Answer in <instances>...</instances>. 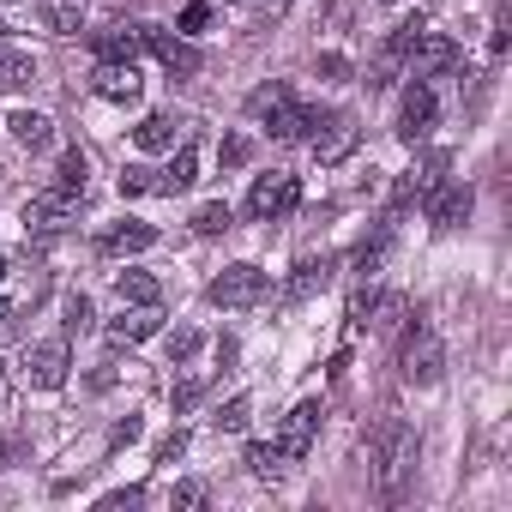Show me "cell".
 Returning <instances> with one entry per match:
<instances>
[{
  "label": "cell",
  "mask_w": 512,
  "mask_h": 512,
  "mask_svg": "<svg viewBox=\"0 0 512 512\" xmlns=\"http://www.w3.org/2000/svg\"><path fill=\"white\" fill-rule=\"evenodd\" d=\"M326 127V109H314V103H284L278 115H272V139H284V145H302V139H314Z\"/></svg>",
  "instance_id": "13"
},
{
  "label": "cell",
  "mask_w": 512,
  "mask_h": 512,
  "mask_svg": "<svg viewBox=\"0 0 512 512\" xmlns=\"http://www.w3.org/2000/svg\"><path fill=\"white\" fill-rule=\"evenodd\" d=\"M43 25L55 37H79L85 31V0H43Z\"/></svg>",
  "instance_id": "20"
},
{
  "label": "cell",
  "mask_w": 512,
  "mask_h": 512,
  "mask_svg": "<svg viewBox=\"0 0 512 512\" xmlns=\"http://www.w3.org/2000/svg\"><path fill=\"white\" fill-rule=\"evenodd\" d=\"M181 452H187V428H175V434H169V440L157 446V464H175Z\"/></svg>",
  "instance_id": "41"
},
{
  "label": "cell",
  "mask_w": 512,
  "mask_h": 512,
  "mask_svg": "<svg viewBox=\"0 0 512 512\" xmlns=\"http://www.w3.org/2000/svg\"><path fill=\"white\" fill-rule=\"evenodd\" d=\"M247 470L260 476V482H278V476L290 470V458L278 452V440H253V446H247Z\"/></svg>",
  "instance_id": "23"
},
{
  "label": "cell",
  "mask_w": 512,
  "mask_h": 512,
  "mask_svg": "<svg viewBox=\"0 0 512 512\" xmlns=\"http://www.w3.org/2000/svg\"><path fill=\"white\" fill-rule=\"evenodd\" d=\"M0 37H7V25H0Z\"/></svg>",
  "instance_id": "48"
},
{
  "label": "cell",
  "mask_w": 512,
  "mask_h": 512,
  "mask_svg": "<svg viewBox=\"0 0 512 512\" xmlns=\"http://www.w3.org/2000/svg\"><path fill=\"white\" fill-rule=\"evenodd\" d=\"M7 326H13V308H7V302H0V332H7Z\"/></svg>",
  "instance_id": "45"
},
{
  "label": "cell",
  "mask_w": 512,
  "mask_h": 512,
  "mask_svg": "<svg viewBox=\"0 0 512 512\" xmlns=\"http://www.w3.org/2000/svg\"><path fill=\"white\" fill-rule=\"evenodd\" d=\"M13 458H19V440H7V434H0V470H13Z\"/></svg>",
  "instance_id": "44"
},
{
  "label": "cell",
  "mask_w": 512,
  "mask_h": 512,
  "mask_svg": "<svg viewBox=\"0 0 512 512\" xmlns=\"http://www.w3.org/2000/svg\"><path fill=\"white\" fill-rule=\"evenodd\" d=\"M398 368H404V380H410V386H434V380L446 374V344L422 326V332H410V338H404Z\"/></svg>",
  "instance_id": "5"
},
{
  "label": "cell",
  "mask_w": 512,
  "mask_h": 512,
  "mask_svg": "<svg viewBox=\"0 0 512 512\" xmlns=\"http://www.w3.org/2000/svg\"><path fill=\"white\" fill-rule=\"evenodd\" d=\"M91 85H97V97H103V103H139V91H145L139 61H97Z\"/></svg>",
  "instance_id": "10"
},
{
  "label": "cell",
  "mask_w": 512,
  "mask_h": 512,
  "mask_svg": "<svg viewBox=\"0 0 512 512\" xmlns=\"http://www.w3.org/2000/svg\"><path fill=\"white\" fill-rule=\"evenodd\" d=\"M139 193H163V169H121V199H139Z\"/></svg>",
  "instance_id": "28"
},
{
  "label": "cell",
  "mask_w": 512,
  "mask_h": 512,
  "mask_svg": "<svg viewBox=\"0 0 512 512\" xmlns=\"http://www.w3.org/2000/svg\"><path fill=\"white\" fill-rule=\"evenodd\" d=\"M139 49H145L139 25H115V31L97 37V61H139Z\"/></svg>",
  "instance_id": "18"
},
{
  "label": "cell",
  "mask_w": 512,
  "mask_h": 512,
  "mask_svg": "<svg viewBox=\"0 0 512 512\" xmlns=\"http://www.w3.org/2000/svg\"><path fill=\"white\" fill-rule=\"evenodd\" d=\"M103 253H109V260H121V253H145V247H157V229L151 223H115V229H103V241H97Z\"/></svg>",
  "instance_id": "16"
},
{
  "label": "cell",
  "mask_w": 512,
  "mask_h": 512,
  "mask_svg": "<svg viewBox=\"0 0 512 512\" xmlns=\"http://www.w3.org/2000/svg\"><path fill=\"white\" fill-rule=\"evenodd\" d=\"M67 338H43V344H31V386H43V392H55V386H67Z\"/></svg>",
  "instance_id": "14"
},
{
  "label": "cell",
  "mask_w": 512,
  "mask_h": 512,
  "mask_svg": "<svg viewBox=\"0 0 512 512\" xmlns=\"http://www.w3.org/2000/svg\"><path fill=\"white\" fill-rule=\"evenodd\" d=\"M37 79V61L25 55V49H7L0 43V91H25Z\"/></svg>",
  "instance_id": "22"
},
{
  "label": "cell",
  "mask_w": 512,
  "mask_h": 512,
  "mask_svg": "<svg viewBox=\"0 0 512 512\" xmlns=\"http://www.w3.org/2000/svg\"><path fill=\"white\" fill-rule=\"evenodd\" d=\"M55 187H67V193H85V187H91V157H85L79 145L61 151V163H55Z\"/></svg>",
  "instance_id": "24"
},
{
  "label": "cell",
  "mask_w": 512,
  "mask_h": 512,
  "mask_svg": "<svg viewBox=\"0 0 512 512\" xmlns=\"http://www.w3.org/2000/svg\"><path fill=\"white\" fill-rule=\"evenodd\" d=\"M115 374H121V362H97V374H91V386L103 392V386H115Z\"/></svg>",
  "instance_id": "43"
},
{
  "label": "cell",
  "mask_w": 512,
  "mask_h": 512,
  "mask_svg": "<svg viewBox=\"0 0 512 512\" xmlns=\"http://www.w3.org/2000/svg\"><path fill=\"white\" fill-rule=\"evenodd\" d=\"M199 31H211V7H205V0L181 7V37H199Z\"/></svg>",
  "instance_id": "35"
},
{
  "label": "cell",
  "mask_w": 512,
  "mask_h": 512,
  "mask_svg": "<svg viewBox=\"0 0 512 512\" xmlns=\"http://www.w3.org/2000/svg\"><path fill=\"white\" fill-rule=\"evenodd\" d=\"M79 205H85V193H67V187H43L31 205H25V229H37V235H61L73 217H79Z\"/></svg>",
  "instance_id": "4"
},
{
  "label": "cell",
  "mask_w": 512,
  "mask_h": 512,
  "mask_svg": "<svg viewBox=\"0 0 512 512\" xmlns=\"http://www.w3.org/2000/svg\"><path fill=\"white\" fill-rule=\"evenodd\" d=\"M446 67H458V43H452L446 31H428V25H422V37L410 43V79H434V73H446Z\"/></svg>",
  "instance_id": "8"
},
{
  "label": "cell",
  "mask_w": 512,
  "mask_h": 512,
  "mask_svg": "<svg viewBox=\"0 0 512 512\" xmlns=\"http://www.w3.org/2000/svg\"><path fill=\"white\" fill-rule=\"evenodd\" d=\"M368 458H374V482L386 500L404 494V482L416 476V428L404 416H386L374 434H368Z\"/></svg>",
  "instance_id": "1"
},
{
  "label": "cell",
  "mask_w": 512,
  "mask_h": 512,
  "mask_svg": "<svg viewBox=\"0 0 512 512\" xmlns=\"http://www.w3.org/2000/svg\"><path fill=\"white\" fill-rule=\"evenodd\" d=\"M133 440H139V416H127V422L109 428V452H121V446H133Z\"/></svg>",
  "instance_id": "38"
},
{
  "label": "cell",
  "mask_w": 512,
  "mask_h": 512,
  "mask_svg": "<svg viewBox=\"0 0 512 512\" xmlns=\"http://www.w3.org/2000/svg\"><path fill=\"white\" fill-rule=\"evenodd\" d=\"M217 157H223V169H247V163H253V139H247V133H229Z\"/></svg>",
  "instance_id": "31"
},
{
  "label": "cell",
  "mask_w": 512,
  "mask_h": 512,
  "mask_svg": "<svg viewBox=\"0 0 512 512\" xmlns=\"http://www.w3.org/2000/svg\"><path fill=\"white\" fill-rule=\"evenodd\" d=\"M157 332H163V314H157V308L121 302V320H109V338H115V344H145V338H157Z\"/></svg>",
  "instance_id": "15"
},
{
  "label": "cell",
  "mask_w": 512,
  "mask_h": 512,
  "mask_svg": "<svg viewBox=\"0 0 512 512\" xmlns=\"http://www.w3.org/2000/svg\"><path fill=\"white\" fill-rule=\"evenodd\" d=\"M115 296L133 302V308H157V302H163V284H157L151 272H121V278H115Z\"/></svg>",
  "instance_id": "21"
},
{
  "label": "cell",
  "mask_w": 512,
  "mask_h": 512,
  "mask_svg": "<svg viewBox=\"0 0 512 512\" xmlns=\"http://www.w3.org/2000/svg\"><path fill=\"white\" fill-rule=\"evenodd\" d=\"M229 223H235V211H229L223 199H205V205L193 211V229H199V235H223Z\"/></svg>",
  "instance_id": "29"
},
{
  "label": "cell",
  "mask_w": 512,
  "mask_h": 512,
  "mask_svg": "<svg viewBox=\"0 0 512 512\" xmlns=\"http://www.w3.org/2000/svg\"><path fill=\"white\" fill-rule=\"evenodd\" d=\"M284 103H290V85H278V79H272V85H260V91L247 97V115H253V121H266V115H278Z\"/></svg>",
  "instance_id": "27"
},
{
  "label": "cell",
  "mask_w": 512,
  "mask_h": 512,
  "mask_svg": "<svg viewBox=\"0 0 512 512\" xmlns=\"http://www.w3.org/2000/svg\"><path fill=\"white\" fill-rule=\"evenodd\" d=\"M380 260H386V235H374V241H362V247H356V272H362V278H374V272H380Z\"/></svg>",
  "instance_id": "32"
},
{
  "label": "cell",
  "mask_w": 512,
  "mask_h": 512,
  "mask_svg": "<svg viewBox=\"0 0 512 512\" xmlns=\"http://www.w3.org/2000/svg\"><path fill=\"white\" fill-rule=\"evenodd\" d=\"M91 320H97V314H91V302H85V296H73V302H67V332H85Z\"/></svg>",
  "instance_id": "37"
},
{
  "label": "cell",
  "mask_w": 512,
  "mask_h": 512,
  "mask_svg": "<svg viewBox=\"0 0 512 512\" xmlns=\"http://www.w3.org/2000/svg\"><path fill=\"white\" fill-rule=\"evenodd\" d=\"M428 133H434V91H428V79H410L404 103H398V139L404 145H428Z\"/></svg>",
  "instance_id": "6"
},
{
  "label": "cell",
  "mask_w": 512,
  "mask_h": 512,
  "mask_svg": "<svg viewBox=\"0 0 512 512\" xmlns=\"http://www.w3.org/2000/svg\"><path fill=\"white\" fill-rule=\"evenodd\" d=\"M247 416H253V398L241 392V398H229V404H223L211 422H217V434H241V428H247Z\"/></svg>",
  "instance_id": "30"
},
{
  "label": "cell",
  "mask_w": 512,
  "mask_h": 512,
  "mask_svg": "<svg viewBox=\"0 0 512 512\" xmlns=\"http://www.w3.org/2000/svg\"><path fill=\"white\" fill-rule=\"evenodd\" d=\"M374 302H380L374 290H356V296H350V332H368V320H374Z\"/></svg>",
  "instance_id": "33"
},
{
  "label": "cell",
  "mask_w": 512,
  "mask_h": 512,
  "mask_svg": "<svg viewBox=\"0 0 512 512\" xmlns=\"http://www.w3.org/2000/svg\"><path fill=\"white\" fill-rule=\"evenodd\" d=\"M0 380H7V362H0Z\"/></svg>",
  "instance_id": "47"
},
{
  "label": "cell",
  "mask_w": 512,
  "mask_h": 512,
  "mask_svg": "<svg viewBox=\"0 0 512 512\" xmlns=\"http://www.w3.org/2000/svg\"><path fill=\"white\" fill-rule=\"evenodd\" d=\"M175 139H181V121H175V115H163V109H157V115H145V121L133 127V145H139V151H175Z\"/></svg>",
  "instance_id": "17"
},
{
  "label": "cell",
  "mask_w": 512,
  "mask_h": 512,
  "mask_svg": "<svg viewBox=\"0 0 512 512\" xmlns=\"http://www.w3.org/2000/svg\"><path fill=\"white\" fill-rule=\"evenodd\" d=\"M193 356H199V332H193V326H181V332L169 338V362H193Z\"/></svg>",
  "instance_id": "36"
},
{
  "label": "cell",
  "mask_w": 512,
  "mask_h": 512,
  "mask_svg": "<svg viewBox=\"0 0 512 512\" xmlns=\"http://www.w3.org/2000/svg\"><path fill=\"white\" fill-rule=\"evenodd\" d=\"M193 181H199V151H193V145H181V151H175V163L163 169V193H187Z\"/></svg>",
  "instance_id": "25"
},
{
  "label": "cell",
  "mask_w": 512,
  "mask_h": 512,
  "mask_svg": "<svg viewBox=\"0 0 512 512\" xmlns=\"http://www.w3.org/2000/svg\"><path fill=\"white\" fill-rule=\"evenodd\" d=\"M175 506H181V512H199V506H205V482H181V488H175Z\"/></svg>",
  "instance_id": "40"
},
{
  "label": "cell",
  "mask_w": 512,
  "mask_h": 512,
  "mask_svg": "<svg viewBox=\"0 0 512 512\" xmlns=\"http://www.w3.org/2000/svg\"><path fill=\"white\" fill-rule=\"evenodd\" d=\"M7 127H13V139H19L25 151H43V145H55V121H49V115H37V109H19Z\"/></svg>",
  "instance_id": "19"
},
{
  "label": "cell",
  "mask_w": 512,
  "mask_h": 512,
  "mask_svg": "<svg viewBox=\"0 0 512 512\" xmlns=\"http://www.w3.org/2000/svg\"><path fill=\"white\" fill-rule=\"evenodd\" d=\"M356 145H362V127H356L350 115H326V127L314 133V157H320V169L350 163V157H356Z\"/></svg>",
  "instance_id": "7"
},
{
  "label": "cell",
  "mask_w": 512,
  "mask_h": 512,
  "mask_svg": "<svg viewBox=\"0 0 512 512\" xmlns=\"http://www.w3.org/2000/svg\"><path fill=\"white\" fill-rule=\"evenodd\" d=\"M422 193H428L422 205H428V223H434V229H458V223L470 217V205H476L470 187H458V181H428Z\"/></svg>",
  "instance_id": "9"
},
{
  "label": "cell",
  "mask_w": 512,
  "mask_h": 512,
  "mask_svg": "<svg viewBox=\"0 0 512 512\" xmlns=\"http://www.w3.org/2000/svg\"><path fill=\"white\" fill-rule=\"evenodd\" d=\"M0 278H7V253H0Z\"/></svg>",
  "instance_id": "46"
},
{
  "label": "cell",
  "mask_w": 512,
  "mask_h": 512,
  "mask_svg": "<svg viewBox=\"0 0 512 512\" xmlns=\"http://www.w3.org/2000/svg\"><path fill=\"white\" fill-rule=\"evenodd\" d=\"M205 386H211L205 374H193V380H181V386H175V416H187V410H193V404L205 398Z\"/></svg>",
  "instance_id": "34"
},
{
  "label": "cell",
  "mask_w": 512,
  "mask_h": 512,
  "mask_svg": "<svg viewBox=\"0 0 512 512\" xmlns=\"http://www.w3.org/2000/svg\"><path fill=\"white\" fill-rule=\"evenodd\" d=\"M320 416H326V410H320L314 398H308V404H296V410L284 416V428H278V452H284L290 464H296V458H308V446H314V434H320Z\"/></svg>",
  "instance_id": "11"
},
{
  "label": "cell",
  "mask_w": 512,
  "mask_h": 512,
  "mask_svg": "<svg viewBox=\"0 0 512 512\" xmlns=\"http://www.w3.org/2000/svg\"><path fill=\"white\" fill-rule=\"evenodd\" d=\"M266 272L260 266H223L211 284H205V302L211 308H229V314H241V308H260L266 302Z\"/></svg>",
  "instance_id": "2"
},
{
  "label": "cell",
  "mask_w": 512,
  "mask_h": 512,
  "mask_svg": "<svg viewBox=\"0 0 512 512\" xmlns=\"http://www.w3.org/2000/svg\"><path fill=\"white\" fill-rule=\"evenodd\" d=\"M139 500H145V488H115V494H103L97 506H103V512H121V506H139Z\"/></svg>",
  "instance_id": "39"
},
{
  "label": "cell",
  "mask_w": 512,
  "mask_h": 512,
  "mask_svg": "<svg viewBox=\"0 0 512 512\" xmlns=\"http://www.w3.org/2000/svg\"><path fill=\"white\" fill-rule=\"evenodd\" d=\"M296 199H302V181L284 175V169H272V175L253 181V193H247V217H253V223H278V217L296 211Z\"/></svg>",
  "instance_id": "3"
},
{
  "label": "cell",
  "mask_w": 512,
  "mask_h": 512,
  "mask_svg": "<svg viewBox=\"0 0 512 512\" xmlns=\"http://www.w3.org/2000/svg\"><path fill=\"white\" fill-rule=\"evenodd\" d=\"M320 73H326V79H350V61H344V55H320Z\"/></svg>",
  "instance_id": "42"
},
{
  "label": "cell",
  "mask_w": 512,
  "mask_h": 512,
  "mask_svg": "<svg viewBox=\"0 0 512 512\" xmlns=\"http://www.w3.org/2000/svg\"><path fill=\"white\" fill-rule=\"evenodd\" d=\"M139 37H145V49L169 67V73H181V79H193L205 61H199V49L187 43V37H169V31H151V25H139Z\"/></svg>",
  "instance_id": "12"
},
{
  "label": "cell",
  "mask_w": 512,
  "mask_h": 512,
  "mask_svg": "<svg viewBox=\"0 0 512 512\" xmlns=\"http://www.w3.org/2000/svg\"><path fill=\"white\" fill-rule=\"evenodd\" d=\"M326 284H332V260H302V272H296L290 296L302 302V296H314V290H326Z\"/></svg>",
  "instance_id": "26"
}]
</instances>
